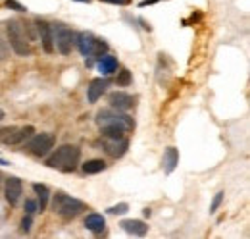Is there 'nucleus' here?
<instances>
[{
    "instance_id": "f257e3e1",
    "label": "nucleus",
    "mask_w": 250,
    "mask_h": 239,
    "mask_svg": "<svg viewBox=\"0 0 250 239\" xmlns=\"http://www.w3.org/2000/svg\"><path fill=\"white\" fill-rule=\"evenodd\" d=\"M6 37L10 43V48L18 56H29L31 54V39L27 35L23 22H20V20L6 22Z\"/></svg>"
},
{
    "instance_id": "f03ea898",
    "label": "nucleus",
    "mask_w": 250,
    "mask_h": 239,
    "mask_svg": "<svg viewBox=\"0 0 250 239\" xmlns=\"http://www.w3.org/2000/svg\"><path fill=\"white\" fill-rule=\"evenodd\" d=\"M79 158H81V150L77 149L75 145H62L46 160V166L54 168V170H60L63 174H69V172H73L77 168Z\"/></svg>"
},
{
    "instance_id": "7ed1b4c3",
    "label": "nucleus",
    "mask_w": 250,
    "mask_h": 239,
    "mask_svg": "<svg viewBox=\"0 0 250 239\" xmlns=\"http://www.w3.org/2000/svg\"><path fill=\"white\" fill-rule=\"evenodd\" d=\"M96 123L102 125H118L125 131H131L135 127V121L129 114H125L124 110L118 108H102L96 112Z\"/></svg>"
},
{
    "instance_id": "20e7f679",
    "label": "nucleus",
    "mask_w": 250,
    "mask_h": 239,
    "mask_svg": "<svg viewBox=\"0 0 250 239\" xmlns=\"http://www.w3.org/2000/svg\"><path fill=\"white\" fill-rule=\"evenodd\" d=\"M52 207H54V212H58L63 220H71V218L79 216L83 210H87V205H85L83 201L73 199V197L63 195V193H58V195L54 197Z\"/></svg>"
},
{
    "instance_id": "39448f33",
    "label": "nucleus",
    "mask_w": 250,
    "mask_h": 239,
    "mask_svg": "<svg viewBox=\"0 0 250 239\" xmlns=\"http://www.w3.org/2000/svg\"><path fill=\"white\" fill-rule=\"evenodd\" d=\"M54 143H56V137L52 133H37L29 137V143H27V150L31 152L33 156H46L50 150L54 149Z\"/></svg>"
},
{
    "instance_id": "423d86ee",
    "label": "nucleus",
    "mask_w": 250,
    "mask_h": 239,
    "mask_svg": "<svg viewBox=\"0 0 250 239\" xmlns=\"http://www.w3.org/2000/svg\"><path fill=\"white\" fill-rule=\"evenodd\" d=\"M52 35H54V48L63 54V56H67L71 50H73V47H75V33L71 29H67V27H58L56 33H54V27H52Z\"/></svg>"
},
{
    "instance_id": "0eeeda50",
    "label": "nucleus",
    "mask_w": 250,
    "mask_h": 239,
    "mask_svg": "<svg viewBox=\"0 0 250 239\" xmlns=\"http://www.w3.org/2000/svg\"><path fill=\"white\" fill-rule=\"evenodd\" d=\"M35 31H37V37L41 39V45H42V48H44V52L46 54H52L56 48H54V35H52V24H48V22H44V20H41V18H37L35 22Z\"/></svg>"
},
{
    "instance_id": "6e6552de",
    "label": "nucleus",
    "mask_w": 250,
    "mask_h": 239,
    "mask_svg": "<svg viewBox=\"0 0 250 239\" xmlns=\"http://www.w3.org/2000/svg\"><path fill=\"white\" fill-rule=\"evenodd\" d=\"M108 102H110L112 108H118V110H124V112L131 110L135 106V98L125 91H112L108 95Z\"/></svg>"
},
{
    "instance_id": "1a4fd4ad",
    "label": "nucleus",
    "mask_w": 250,
    "mask_h": 239,
    "mask_svg": "<svg viewBox=\"0 0 250 239\" xmlns=\"http://www.w3.org/2000/svg\"><path fill=\"white\" fill-rule=\"evenodd\" d=\"M102 147L104 150L112 156V158H120L124 156L127 149H129V141L125 137H118V139H108V137H102Z\"/></svg>"
},
{
    "instance_id": "9d476101",
    "label": "nucleus",
    "mask_w": 250,
    "mask_h": 239,
    "mask_svg": "<svg viewBox=\"0 0 250 239\" xmlns=\"http://www.w3.org/2000/svg\"><path fill=\"white\" fill-rule=\"evenodd\" d=\"M21 193H23V183L20 178H8L6 179V187H4V195H6V201L16 207L21 199Z\"/></svg>"
},
{
    "instance_id": "9b49d317",
    "label": "nucleus",
    "mask_w": 250,
    "mask_h": 239,
    "mask_svg": "<svg viewBox=\"0 0 250 239\" xmlns=\"http://www.w3.org/2000/svg\"><path fill=\"white\" fill-rule=\"evenodd\" d=\"M75 45L79 48V52L85 56V58H91L94 50V45H96V37L89 31H81L79 35H75Z\"/></svg>"
},
{
    "instance_id": "f8f14e48",
    "label": "nucleus",
    "mask_w": 250,
    "mask_h": 239,
    "mask_svg": "<svg viewBox=\"0 0 250 239\" xmlns=\"http://www.w3.org/2000/svg\"><path fill=\"white\" fill-rule=\"evenodd\" d=\"M35 133V127L33 125H23V127H14L6 137H4V143L6 145H21L25 143L29 137Z\"/></svg>"
},
{
    "instance_id": "ddd939ff",
    "label": "nucleus",
    "mask_w": 250,
    "mask_h": 239,
    "mask_svg": "<svg viewBox=\"0 0 250 239\" xmlns=\"http://www.w3.org/2000/svg\"><path fill=\"white\" fill-rule=\"evenodd\" d=\"M108 85H110V81H108L106 77H96V79H93V81L89 83V87H87V98H89V102L94 104V102L106 93Z\"/></svg>"
},
{
    "instance_id": "4468645a",
    "label": "nucleus",
    "mask_w": 250,
    "mask_h": 239,
    "mask_svg": "<svg viewBox=\"0 0 250 239\" xmlns=\"http://www.w3.org/2000/svg\"><path fill=\"white\" fill-rule=\"evenodd\" d=\"M33 191L37 193V209L46 210L48 207V197H50V189L44 185V183H33Z\"/></svg>"
},
{
    "instance_id": "2eb2a0df",
    "label": "nucleus",
    "mask_w": 250,
    "mask_h": 239,
    "mask_svg": "<svg viewBox=\"0 0 250 239\" xmlns=\"http://www.w3.org/2000/svg\"><path fill=\"white\" fill-rule=\"evenodd\" d=\"M120 226L124 228L127 234H131V236H145L148 232V226L143 220H124Z\"/></svg>"
},
{
    "instance_id": "dca6fc26",
    "label": "nucleus",
    "mask_w": 250,
    "mask_h": 239,
    "mask_svg": "<svg viewBox=\"0 0 250 239\" xmlns=\"http://www.w3.org/2000/svg\"><path fill=\"white\" fill-rule=\"evenodd\" d=\"M179 164V150L175 147H167L164 152V170L166 174H171Z\"/></svg>"
},
{
    "instance_id": "f3484780",
    "label": "nucleus",
    "mask_w": 250,
    "mask_h": 239,
    "mask_svg": "<svg viewBox=\"0 0 250 239\" xmlns=\"http://www.w3.org/2000/svg\"><path fill=\"white\" fill-rule=\"evenodd\" d=\"M85 228L87 230H91L93 234H100V232H104V228H106V218L102 216V214H89L87 218H85Z\"/></svg>"
},
{
    "instance_id": "a211bd4d",
    "label": "nucleus",
    "mask_w": 250,
    "mask_h": 239,
    "mask_svg": "<svg viewBox=\"0 0 250 239\" xmlns=\"http://www.w3.org/2000/svg\"><path fill=\"white\" fill-rule=\"evenodd\" d=\"M98 70L102 75H112L114 72H118V60L110 54H104L98 58Z\"/></svg>"
},
{
    "instance_id": "6ab92c4d",
    "label": "nucleus",
    "mask_w": 250,
    "mask_h": 239,
    "mask_svg": "<svg viewBox=\"0 0 250 239\" xmlns=\"http://www.w3.org/2000/svg\"><path fill=\"white\" fill-rule=\"evenodd\" d=\"M106 170V162L102 160V158H91V160H87L85 164H83V172L85 174H100V172H104Z\"/></svg>"
},
{
    "instance_id": "aec40b11",
    "label": "nucleus",
    "mask_w": 250,
    "mask_h": 239,
    "mask_svg": "<svg viewBox=\"0 0 250 239\" xmlns=\"http://www.w3.org/2000/svg\"><path fill=\"white\" fill-rule=\"evenodd\" d=\"M125 129H122V127H118V125H102L100 127V135L102 137H108V139H118V137H124Z\"/></svg>"
},
{
    "instance_id": "412c9836",
    "label": "nucleus",
    "mask_w": 250,
    "mask_h": 239,
    "mask_svg": "<svg viewBox=\"0 0 250 239\" xmlns=\"http://www.w3.org/2000/svg\"><path fill=\"white\" fill-rule=\"evenodd\" d=\"M108 52V43L104 39H96V45H94V50H93V56L91 58H100Z\"/></svg>"
},
{
    "instance_id": "4be33fe9",
    "label": "nucleus",
    "mask_w": 250,
    "mask_h": 239,
    "mask_svg": "<svg viewBox=\"0 0 250 239\" xmlns=\"http://www.w3.org/2000/svg\"><path fill=\"white\" fill-rule=\"evenodd\" d=\"M10 56V43L8 37H4V33L0 29V60H6Z\"/></svg>"
},
{
    "instance_id": "5701e85b",
    "label": "nucleus",
    "mask_w": 250,
    "mask_h": 239,
    "mask_svg": "<svg viewBox=\"0 0 250 239\" xmlns=\"http://www.w3.org/2000/svg\"><path fill=\"white\" fill-rule=\"evenodd\" d=\"M116 81H118V85H120V87H127V85H131V81H133V77H131V72L124 68V70L118 73V79H116Z\"/></svg>"
},
{
    "instance_id": "b1692460",
    "label": "nucleus",
    "mask_w": 250,
    "mask_h": 239,
    "mask_svg": "<svg viewBox=\"0 0 250 239\" xmlns=\"http://www.w3.org/2000/svg\"><path fill=\"white\" fill-rule=\"evenodd\" d=\"M127 210H129V205H127V203H118V205L110 207L108 212H110V214H125Z\"/></svg>"
},
{
    "instance_id": "393cba45",
    "label": "nucleus",
    "mask_w": 250,
    "mask_h": 239,
    "mask_svg": "<svg viewBox=\"0 0 250 239\" xmlns=\"http://www.w3.org/2000/svg\"><path fill=\"white\" fill-rule=\"evenodd\" d=\"M6 6L12 8V10H16V12H25V10H27V8H25L23 4H20L18 0H6Z\"/></svg>"
},
{
    "instance_id": "a878e982",
    "label": "nucleus",
    "mask_w": 250,
    "mask_h": 239,
    "mask_svg": "<svg viewBox=\"0 0 250 239\" xmlns=\"http://www.w3.org/2000/svg\"><path fill=\"white\" fill-rule=\"evenodd\" d=\"M31 224H33V220H31V214H27V216H23V220H21V232H29L31 230Z\"/></svg>"
},
{
    "instance_id": "bb28decb",
    "label": "nucleus",
    "mask_w": 250,
    "mask_h": 239,
    "mask_svg": "<svg viewBox=\"0 0 250 239\" xmlns=\"http://www.w3.org/2000/svg\"><path fill=\"white\" fill-rule=\"evenodd\" d=\"M221 201H223V193H218L216 197H214V201H212V207H210V212H216L219 209V205H221Z\"/></svg>"
},
{
    "instance_id": "cd10ccee",
    "label": "nucleus",
    "mask_w": 250,
    "mask_h": 239,
    "mask_svg": "<svg viewBox=\"0 0 250 239\" xmlns=\"http://www.w3.org/2000/svg\"><path fill=\"white\" fill-rule=\"evenodd\" d=\"M25 210H27V214H33V212H37V203L33 201V199H27L25 201Z\"/></svg>"
},
{
    "instance_id": "c85d7f7f",
    "label": "nucleus",
    "mask_w": 250,
    "mask_h": 239,
    "mask_svg": "<svg viewBox=\"0 0 250 239\" xmlns=\"http://www.w3.org/2000/svg\"><path fill=\"white\" fill-rule=\"evenodd\" d=\"M100 2H106V4H116V6H129L131 0H100Z\"/></svg>"
},
{
    "instance_id": "c756f323",
    "label": "nucleus",
    "mask_w": 250,
    "mask_h": 239,
    "mask_svg": "<svg viewBox=\"0 0 250 239\" xmlns=\"http://www.w3.org/2000/svg\"><path fill=\"white\" fill-rule=\"evenodd\" d=\"M158 2H162V0H143L139 6H141V8H145V6H152V4H158Z\"/></svg>"
},
{
    "instance_id": "7c9ffc66",
    "label": "nucleus",
    "mask_w": 250,
    "mask_h": 239,
    "mask_svg": "<svg viewBox=\"0 0 250 239\" xmlns=\"http://www.w3.org/2000/svg\"><path fill=\"white\" fill-rule=\"evenodd\" d=\"M4 116H6V114H4V110H0V121L4 120Z\"/></svg>"
},
{
    "instance_id": "2f4dec72",
    "label": "nucleus",
    "mask_w": 250,
    "mask_h": 239,
    "mask_svg": "<svg viewBox=\"0 0 250 239\" xmlns=\"http://www.w3.org/2000/svg\"><path fill=\"white\" fill-rule=\"evenodd\" d=\"M75 2H83V4H89L91 0H75Z\"/></svg>"
}]
</instances>
